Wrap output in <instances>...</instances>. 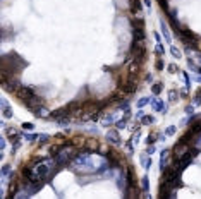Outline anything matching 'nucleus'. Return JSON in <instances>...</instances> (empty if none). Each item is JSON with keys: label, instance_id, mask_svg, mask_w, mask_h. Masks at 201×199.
<instances>
[{"label": "nucleus", "instance_id": "f257e3e1", "mask_svg": "<svg viewBox=\"0 0 201 199\" xmlns=\"http://www.w3.org/2000/svg\"><path fill=\"white\" fill-rule=\"evenodd\" d=\"M131 53H132V58L138 60L139 64H143L146 60V47H144V41H132V47H131Z\"/></svg>", "mask_w": 201, "mask_h": 199}, {"label": "nucleus", "instance_id": "f03ea898", "mask_svg": "<svg viewBox=\"0 0 201 199\" xmlns=\"http://www.w3.org/2000/svg\"><path fill=\"white\" fill-rule=\"evenodd\" d=\"M33 96H35V91H33V88H29V86H21V89L16 93V98L19 103H22V105H26L28 100H31Z\"/></svg>", "mask_w": 201, "mask_h": 199}, {"label": "nucleus", "instance_id": "7ed1b4c3", "mask_svg": "<svg viewBox=\"0 0 201 199\" xmlns=\"http://www.w3.org/2000/svg\"><path fill=\"white\" fill-rule=\"evenodd\" d=\"M2 86L5 88V91H9V93H12V94H16L17 91L21 89V83H19V79H17L16 76L9 77L5 83H2Z\"/></svg>", "mask_w": 201, "mask_h": 199}, {"label": "nucleus", "instance_id": "20e7f679", "mask_svg": "<svg viewBox=\"0 0 201 199\" xmlns=\"http://www.w3.org/2000/svg\"><path fill=\"white\" fill-rule=\"evenodd\" d=\"M69 115H72V112H71L69 105H65V106H62V108H58V110L52 112V113L48 115V119H53V120H58V119H62V117H69Z\"/></svg>", "mask_w": 201, "mask_h": 199}, {"label": "nucleus", "instance_id": "39448f33", "mask_svg": "<svg viewBox=\"0 0 201 199\" xmlns=\"http://www.w3.org/2000/svg\"><path fill=\"white\" fill-rule=\"evenodd\" d=\"M43 103H45V100H43L40 94H35L31 100H28V101H26V106H28V108H29L31 112H35L36 108L43 106Z\"/></svg>", "mask_w": 201, "mask_h": 199}, {"label": "nucleus", "instance_id": "423d86ee", "mask_svg": "<svg viewBox=\"0 0 201 199\" xmlns=\"http://www.w3.org/2000/svg\"><path fill=\"white\" fill-rule=\"evenodd\" d=\"M126 177H127V185L131 187H138V180H136V173H134V167H129L126 168Z\"/></svg>", "mask_w": 201, "mask_h": 199}, {"label": "nucleus", "instance_id": "0eeeda50", "mask_svg": "<svg viewBox=\"0 0 201 199\" xmlns=\"http://www.w3.org/2000/svg\"><path fill=\"white\" fill-rule=\"evenodd\" d=\"M83 149L88 151V153H98V141H96V137H90V139H86V144H84Z\"/></svg>", "mask_w": 201, "mask_h": 199}, {"label": "nucleus", "instance_id": "6e6552de", "mask_svg": "<svg viewBox=\"0 0 201 199\" xmlns=\"http://www.w3.org/2000/svg\"><path fill=\"white\" fill-rule=\"evenodd\" d=\"M150 103H151V106H153L157 112H162V113H167V103L165 101H160V100H157V98H153V100H150Z\"/></svg>", "mask_w": 201, "mask_h": 199}, {"label": "nucleus", "instance_id": "1a4fd4ad", "mask_svg": "<svg viewBox=\"0 0 201 199\" xmlns=\"http://www.w3.org/2000/svg\"><path fill=\"white\" fill-rule=\"evenodd\" d=\"M86 144V137L83 136H74V137H71V146H74L77 148V149H83Z\"/></svg>", "mask_w": 201, "mask_h": 199}, {"label": "nucleus", "instance_id": "9d476101", "mask_svg": "<svg viewBox=\"0 0 201 199\" xmlns=\"http://www.w3.org/2000/svg\"><path fill=\"white\" fill-rule=\"evenodd\" d=\"M107 141L112 142V144H115V146H119V144H120L119 132H117V131H108V132H107Z\"/></svg>", "mask_w": 201, "mask_h": 199}, {"label": "nucleus", "instance_id": "9b49d317", "mask_svg": "<svg viewBox=\"0 0 201 199\" xmlns=\"http://www.w3.org/2000/svg\"><path fill=\"white\" fill-rule=\"evenodd\" d=\"M169 156H170V149H163L162 151V155H160V168H163V167H167L169 165Z\"/></svg>", "mask_w": 201, "mask_h": 199}, {"label": "nucleus", "instance_id": "f8f14e48", "mask_svg": "<svg viewBox=\"0 0 201 199\" xmlns=\"http://www.w3.org/2000/svg\"><path fill=\"white\" fill-rule=\"evenodd\" d=\"M107 100H108V103H117V101H120L122 100V91L120 89H119V91H114Z\"/></svg>", "mask_w": 201, "mask_h": 199}, {"label": "nucleus", "instance_id": "ddd939ff", "mask_svg": "<svg viewBox=\"0 0 201 199\" xmlns=\"http://www.w3.org/2000/svg\"><path fill=\"white\" fill-rule=\"evenodd\" d=\"M141 9H143V5H141V2H139V0H131V11H132V14H139Z\"/></svg>", "mask_w": 201, "mask_h": 199}, {"label": "nucleus", "instance_id": "4468645a", "mask_svg": "<svg viewBox=\"0 0 201 199\" xmlns=\"http://www.w3.org/2000/svg\"><path fill=\"white\" fill-rule=\"evenodd\" d=\"M132 28L134 29H144V19L143 17H134L132 19Z\"/></svg>", "mask_w": 201, "mask_h": 199}, {"label": "nucleus", "instance_id": "2eb2a0df", "mask_svg": "<svg viewBox=\"0 0 201 199\" xmlns=\"http://www.w3.org/2000/svg\"><path fill=\"white\" fill-rule=\"evenodd\" d=\"M132 36L136 41H144V29H132Z\"/></svg>", "mask_w": 201, "mask_h": 199}, {"label": "nucleus", "instance_id": "dca6fc26", "mask_svg": "<svg viewBox=\"0 0 201 199\" xmlns=\"http://www.w3.org/2000/svg\"><path fill=\"white\" fill-rule=\"evenodd\" d=\"M162 91H163V83H162V81H158V83H155L153 86H151V93L153 94H160Z\"/></svg>", "mask_w": 201, "mask_h": 199}, {"label": "nucleus", "instance_id": "f3484780", "mask_svg": "<svg viewBox=\"0 0 201 199\" xmlns=\"http://www.w3.org/2000/svg\"><path fill=\"white\" fill-rule=\"evenodd\" d=\"M139 160H141V163H143V167L146 168V170L151 167V158H148V153H146V155H141V156H139Z\"/></svg>", "mask_w": 201, "mask_h": 199}, {"label": "nucleus", "instance_id": "a211bd4d", "mask_svg": "<svg viewBox=\"0 0 201 199\" xmlns=\"http://www.w3.org/2000/svg\"><path fill=\"white\" fill-rule=\"evenodd\" d=\"M141 124H143V126H151V124H155V117L153 115H143Z\"/></svg>", "mask_w": 201, "mask_h": 199}, {"label": "nucleus", "instance_id": "6ab92c4d", "mask_svg": "<svg viewBox=\"0 0 201 199\" xmlns=\"http://www.w3.org/2000/svg\"><path fill=\"white\" fill-rule=\"evenodd\" d=\"M162 33H163V38H165V41H172V36H170V31L167 29V26L163 24V21H162Z\"/></svg>", "mask_w": 201, "mask_h": 199}, {"label": "nucleus", "instance_id": "aec40b11", "mask_svg": "<svg viewBox=\"0 0 201 199\" xmlns=\"http://www.w3.org/2000/svg\"><path fill=\"white\" fill-rule=\"evenodd\" d=\"M33 113H35V115H36V117H43V119H45V117H48V115H50V113H48V112H47V108H45V106H40V110H35V112H33Z\"/></svg>", "mask_w": 201, "mask_h": 199}, {"label": "nucleus", "instance_id": "412c9836", "mask_svg": "<svg viewBox=\"0 0 201 199\" xmlns=\"http://www.w3.org/2000/svg\"><path fill=\"white\" fill-rule=\"evenodd\" d=\"M155 67H157V70H163L165 69V62L162 57H157V60H155Z\"/></svg>", "mask_w": 201, "mask_h": 199}, {"label": "nucleus", "instance_id": "4be33fe9", "mask_svg": "<svg viewBox=\"0 0 201 199\" xmlns=\"http://www.w3.org/2000/svg\"><path fill=\"white\" fill-rule=\"evenodd\" d=\"M155 52H157V57H163V55H165V48H163V45H162V43H158V45L155 47Z\"/></svg>", "mask_w": 201, "mask_h": 199}, {"label": "nucleus", "instance_id": "5701e85b", "mask_svg": "<svg viewBox=\"0 0 201 199\" xmlns=\"http://www.w3.org/2000/svg\"><path fill=\"white\" fill-rule=\"evenodd\" d=\"M126 122H127L126 117H124V119H119V120H115V129H124V127L127 126Z\"/></svg>", "mask_w": 201, "mask_h": 199}, {"label": "nucleus", "instance_id": "b1692460", "mask_svg": "<svg viewBox=\"0 0 201 199\" xmlns=\"http://www.w3.org/2000/svg\"><path fill=\"white\" fill-rule=\"evenodd\" d=\"M114 120H115L114 113H108V115H105V119H103V126H110Z\"/></svg>", "mask_w": 201, "mask_h": 199}, {"label": "nucleus", "instance_id": "393cba45", "mask_svg": "<svg viewBox=\"0 0 201 199\" xmlns=\"http://www.w3.org/2000/svg\"><path fill=\"white\" fill-rule=\"evenodd\" d=\"M48 141H50V136H48V134H40V137H38L40 146H41V144H47Z\"/></svg>", "mask_w": 201, "mask_h": 199}, {"label": "nucleus", "instance_id": "a878e982", "mask_svg": "<svg viewBox=\"0 0 201 199\" xmlns=\"http://www.w3.org/2000/svg\"><path fill=\"white\" fill-rule=\"evenodd\" d=\"M141 189H143V191H148L150 189V182H148V177H146V175L141 178Z\"/></svg>", "mask_w": 201, "mask_h": 199}, {"label": "nucleus", "instance_id": "bb28decb", "mask_svg": "<svg viewBox=\"0 0 201 199\" xmlns=\"http://www.w3.org/2000/svg\"><path fill=\"white\" fill-rule=\"evenodd\" d=\"M177 70H179V67H177L175 64H169V65H167V72L169 74H175Z\"/></svg>", "mask_w": 201, "mask_h": 199}, {"label": "nucleus", "instance_id": "cd10ccee", "mask_svg": "<svg viewBox=\"0 0 201 199\" xmlns=\"http://www.w3.org/2000/svg\"><path fill=\"white\" fill-rule=\"evenodd\" d=\"M177 132V127L175 126H170V127H167L165 129V136H172V134H175Z\"/></svg>", "mask_w": 201, "mask_h": 199}, {"label": "nucleus", "instance_id": "c85d7f7f", "mask_svg": "<svg viewBox=\"0 0 201 199\" xmlns=\"http://www.w3.org/2000/svg\"><path fill=\"white\" fill-rule=\"evenodd\" d=\"M170 53H172L175 58H180V57H182V53L177 50V47H170Z\"/></svg>", "mask_w": 201, "mask_h": 199}, {"label": "nucleus", "instance_id": "c756f323", "mask_svg": "<svg viewBox=\"0 0 201 199\" xmlns=\"http://www.w3.org/2000/svg\"><path fill=\"white\" fill-rule=\"evenodd\" d=\"M169 100L172 101V103H174V101H177V91H175V89H172V91L169 93Z\"/></svg>", "mask_w": 201, "mask_h": 199}, {"label": "nucleus", "instance_id": "7c9ffc66", "mask_svg": "<svg viewBox=\"0 0 201 199\" xmlns=\"http://www.w3.org/2000/svg\"><path fill=\"white\" fill-rule=\"evenodd\" d=\"M9 173H11V165H4V167H2V175L7 177Z\"/></svg>", "mask_w": 201, "mask_h": 199}, {"label": "nucleus", "instance_id": "2f4dec72", "mask_svg": "<svg viewBox=\"0 0 201 199\" xmlns=\"http://www.w3.org/2000/svg\"><path fill=\"white\" fill-rule=\"evenodd\" d=\"M155 141H157V134H151V136H148V137H146V146H148V144H153Z\"/></svg>", "mask_w": 201, "mask_h": 199}, {"label": "nucleus", "instance_id": "473e14b6", "mask_svg": "<svg viewBox=\"0 0 201 199\" xmlns=\"http://www.w3.org/2000/svg\"><path fill=\"white\" fill-rule=\"evenodd\" d=\"M146 103H150V98H141V100L138 101V108H143Z\"/></svg>", "mask_w": 201, "mask_h": 199}, {"label": "nucleus", "instance_id": "72a5a7b5", "mask_svg": "<svg viewBox=\"0 0 201 199\" xmlns=\"http://www.w3.org/2000/svg\"><path fill=\"white\" fill-rule=\"evenodd\" d=\"M24 137H26V141H35L38 137V134H24Z\"/></svg>", "mask_w": 201, "mask_h": 199}, {"label": "nucleus", "instance_id": "f704fd0d", "mask_svg": "<svg viewBox=\"0 0 201 199\" xmlns=\"http://www.w3.org/2000/svg\"><path fill=\"white\" fill-rule=\"evenodd\" d=\"M155 151H157V148H155L153 144H148V148H146V153H148V155H153Z\"/></svg>", "mask_w": 201, "mask_h": 199}, {"label": "nucleus", "instance_id": "c9c22d12", "mask_svg": "<svg viewBox=\"0 0 201 199\" xmlns=\"http://www.w3.org/2000/svg\"><path fill=\"white\" fill-rule=\"evenodd\" d=\"M4 110V117H7V119H12V110H9V108H2Z\"/></svg>", "mask_w": 201, "mask_h": 199}, {"label": "nucleus", "instance_id": "e433bc0d", "mask_svg": "<svg viewBox=\"0 0 201 199\" xmlns=\"http://www.w3.org/2000/svg\"><path fill=\"white\" fill-rule=\"evenodd\" d=\"M132 142H134V141H127L126 142V148H127V151H129V153L134 151V149H132Z\"/></svg>", "mask_w": 201, "mask_h": 199}, {"label": "nucleus", "instance_id": "4c0bfd02", "mask_svg": "<svg viewBox=\"0 0 201 199\" xmlns=\"http://www.w3.org/2000/svg\"><path fill=\"white\" fill-rule=\"evenodd\" d=\"M22 129H28V131H31V129H33V124H22Z\"/></svg>", "mask_w": 201, "mask_h": 199}, {"label": "nucleus", "instance_id": "58836bf2", "mask_svg": "<svg viewBox=\"0 0 201 199\" xmlns=\"http://www.w3.org/2000/svg\"><path fill=\"white\" fill-rule=\"evenodd\" d=\"M193 112H194V108H193V106H187V108H186V113H193Z\"/></svg>", "mask_w": 201, "mask_h": 199}, {"label": "nucleus", "instance_id": "ea45409f", "mask_svg": "<svg viewBox=\"0 0 201 199\" xmlns=\"http://www.w3.org/2000/svg\"><path fill=\"white\" fill-rule=\"evenodd\" d=\"M0 148H2V149H5V139H2V141H0Z\"/></svg>", "mask_w": 201, "mask_h": 199}, {"label": "nucleus", "instance_id": "a19ab883", "mask_svg": "<svg viewBox=\"0 0 201 199\" xmlns=\"http://www.w3.org/2000/svg\"><path fill=\"white\" fill-rule=\"evenodd\" d=\"M146 81H148V83H151V81H153V76H151V74H148V76H146Z\"/></svg>", "mask_w": 201, "mask_h": 199}, {"label": "nucleus", "instance_id": "79ce46f5", "mask_svg": "<svg viewBox=\"0 0 201 199\" xmlns=\"http://www.w3.org/2000/svg\"><path fill=\"white\" fill-rule=\"evenodd\" d=\"M153 36H155V40H157V41H162V40H160V34H158V33H155V34H153Z\"/></svg>", "mask_w": 201, "mask_h": 199}, {"label": "nucleus", "instance_id": "37998d69", "mask_svg": "<svg viewBox=\"0 0 201 199\" xmlns=\"http://www.w3.org/2000/svg\"><path fill=\"white\" fill-rule=\"evenodd\" d=\"M144 5H146V7H151V0H144Z\"/></svg>", "mask_w": 201, "mask_h": 199}, {"label": "nucleus", "instance_id": "c03bdc74", "mask_svg": "<svg viewBox=\"0 0 201 199\" xmlns=\"http://www.w3.org/2000/svg\"><path fill=\"white\" fill-rule=\"evenodd\" d=\"M186 93H187V91H186V89H182V91H180V96H182V98H186V96H187Z\"/></svg>", "mask_w": 201, "mask_h": 199}]
</instances>
